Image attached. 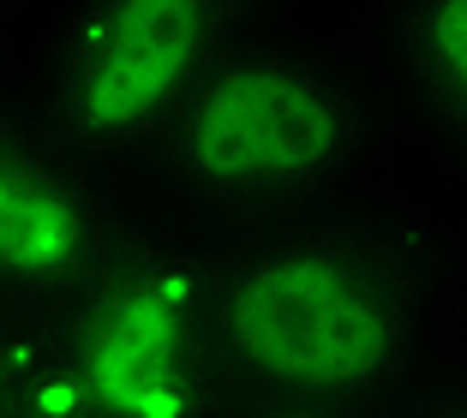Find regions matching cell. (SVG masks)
Returning a JSON list of instances; mask_svg holds the SVG:
<instances>
[{
	"label": "cell",
	"instance_id": "1",
	"mask_svg": "<svg viewBox=\"0 0 467 418\" xmlns=\"http://www.w3.org/2000/svg\"><path fill=\"white\" fill-rule=\"evenodd\" d=\"M216 335L234 394L401 406L467 364V191L420 168L384 198L222 233Z\"/></svg>",
	"mask_w": 467,
	"mask_h": 418
},
{
	"label": "cell",
	"instance_id": "7",
	"mask_svg": "<svg viewBox=\"0 0 467 418\" xmlns=\"http://www.w3.org/2000/svg\"><path fill=\"white\" fill-rule=\"evenodd\" d=\"M0 418H60L55 382H48L42 317L0 311Z\"/></svg>",
	"mask_w": 467,
	"mask_h": 418
},
{
	"label": "cell",
	"instance_id": "2",
	"mask_svg": "<svg viewBox=\"0 0 467 418\" xmlns=\"http://www.w3.org/2000/svg\"><path fill=\"white\" fill-rule=\"evenodd\" d=\"M420 174L366 30L282 18L192 84L144 191L216 233L306 221Z\"/></svg>",
	"mask_w": 467,
	"mask_h": 418
},
{
	"label": "cell",
	"instance_id": "3",
	"mask_svg": "<svg viewBox=\"0 0 467 418\" xmlns=\"http://www.w3.org/2000/svg\"><path fill=\"white\" fill-rule=\"evenodd\" d=\"M216 275L222 233L144 191L97 275L42 317L60 418H228Z\"/></svg>",
	"mask_w": 467,
	"mask_h": 418
},
{
	"label": "cell",
	"instance_id": "5",
	"mask_svg": "<svg viewBox=\"0 0 467 418\" xmlns=\"http://www.w3.org/2000/svg\"><path fill=\"white\" fill-rule=\"evenodd\" d=\"M144 191L42 102H0V311L48 317L114 251Z\"/></svg>",
	"mask_w": 467,
	"mask_h": 418
},
{
	"label": "cell",
	"instance_id": "6",
	"mask_svg": "<svg viewBox=\"0 0 467 418\" xmlns=\"http://www.w3.org/2000/svg\"><path fill=\"white\" fill-rule=\"evenodd\" d=\"M366 42L413 162L467 191V0H378Z\"/></svg>",
	"mask_w": 467,
	"mask_h": 418
},
{
	"label": "cell",
	"instance_id": "8",
	"mask_svg": "<svg viewBox=\"0 0 467 418\" xmlns=\"http://www.w3.org/2000/svg\"><path fill=\"white\" fill-rule=\"evenodd\" d=\"M55 6L60 0H0V102L18 96L42 72Z\"/></svg>",
	"mask_w": 467,
	"mask_h": 418
},
{
	"label": "cell",
	"instance_id": "9",
	"mask_svg": "<svg viewBox=\"0 0 467 418\" xmlns=\"http://www.w3.org/2000/svg\"><path fill=\"white\" fill-rule=\"evenodd\" d=\"M228 418H389V413L342 401H300V394H234Z\"/></svg>",
	"mask_w": 467,
	"mask_h": 418
},
{
	"label": "cell",
	"instance_id": "10",
	"mask_svg": "<svg viewBox=\"0 0 467 418\" xmlns=\"http://www.w3.org/2000/svg\"><path fill=\"white\" fill-rule=\"evenodd\" d=\"M389 418H467V364L443 371L438 382H426L420 394H408L401 406H389Z\"/></svg>",
	"mask_w": 467,
	"mask_h": 418
},
{
	"label": "cell",
	"instance_id": "4",
	"mask_svg": "<svg viewBox=\"0 0 467 418\" xmlns=\"http://www.w3.org/2000/svg\"><path fill=\"white\" fill-rule=\"evenodd\" d=\"M300 13H312V0H60L36 102L144 191L150 156L192 84L234 42Z\"/></svg>",
	"mask_w": 467,
	"mask_h": 418
}]
</instances>
